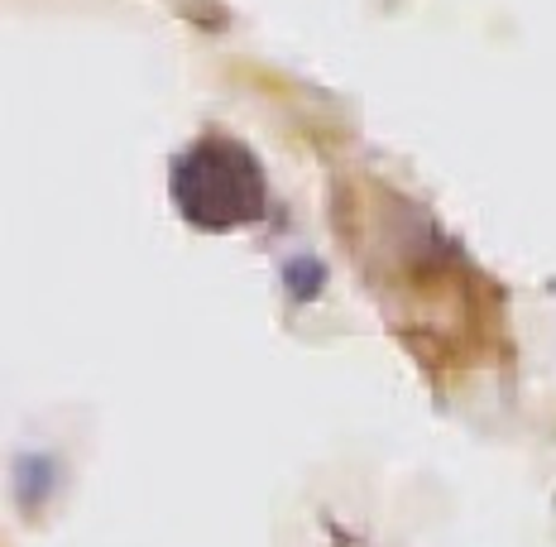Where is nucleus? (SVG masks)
Wrapping results in <instances>:
<instances>
[{
	"label": "nucleus",
	"mask_w": 556,
	"mask_h": 547,
	"mask_svg": "<svg viewBox=\"0 0 556 547\" xmlns=\"http://www.w3.org/2000/svg\"><path fill=\"white\" fill-rule=\"evenodd\" d=\"M173 202L197 231H236L260 221L264 178L240 139L206 135L173 164Z\"/></svg>",
	"instance_id": "nucleus-1"
}]
</instances>
